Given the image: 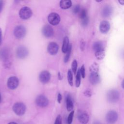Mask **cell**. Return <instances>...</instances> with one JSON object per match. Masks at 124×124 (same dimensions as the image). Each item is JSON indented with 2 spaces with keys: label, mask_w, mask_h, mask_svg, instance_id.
<instances>
[{
  "label": "cell",
  "mask_w": 124,
  "mask_h": 124,
  "mask_svg": "<svg viewBox=\"0 0 124 124\" xmlns=\"http://www.w3.org/2000/svg\"><path fill=\"white\" fill-rule=\"evenodd\" d=\"M95 56L97 59L98 60H102L105 57V51L104 50H100L99 51H97L95 52Z\"/></svg>",
  "instance_id": "cell-23"
},
{
  "label": "cell",
  "mask_w": 124,
  "mask_h": 124,
  "mask_svg": "<svg viewBox=\"0 0 124 124\" xmlns=\"http://www.w3.org/2000/svg\"><path fill=\"white\" fill-rule=\"evenodd\" d=\"M54 124H62V117L60 115H58L57 116Z\"/></svg>",
  "instance_id": "cell-33"
},
{
  "label": "cell",
  "mask_w": 124,
  "mask_h": 124,
  "mask_svg": "<svg viewBox=\"0 0 124 124\" xmlns=\"http://www.w3.org/2000/svg\"><path fill=\"white\" fill-rule=\"evenodd\" d=\"M112 12V8L109 5L105 6L102 11V15L104 17H108L109 16Z\"/></svg>",
  "instance_id": "cell-18"
},
{
  "label": "cell",
  "mask_w": 124,
  "mask_h": 124,
  "mask_svg": "<svg viewBox=\"0 0 124 124\" xmlns=\"http://www.w3.org/2000/svg\"><path fill=\"white\" fill-rule=\"evenodd\" d=\"M58 79L59 80H62V76L61 75V73L59 72H58Z\"/></svg>",
  "instance_id": "cell-39"
},
{
  "label": "cell",
  "mask_w": 124,
  "mask_h": 124,
  "mask_svg": "<svg viewBox=\"0 0 124 124\" xmlns=\"http://www.w3.org/2000/svg\"><path fill=\"white\" fill-rule=\"evenodd\" d=\"M93 124H101L99 122H94Z\"/></svg>",
  "instance_id": "cell-43"
},
{
  "label": "cell",
  "mask_w": 124,
  "mask_h": 124,
  "mask_svg": "<svg viewBox=\"0 0 124 124\" xmlns=\"http://www.w3.org/2000/svg\"><path fill=\"white\" fill-rule=\"evenodd\" d=\"M80 12V6L79 5H75L73 8V12L74 14H76Z\"/></svg>",
  "instance_id": "cell-31"
},
{
  "label": "cell",
  "mask_w": 124,
  "mask_h": 124,
  "mask_svg": "<svg viewBox=\"0 0 124 124\" xmlns=\"http://www.w3.org/2000/svg\"><path fill=\"white\" fill-rule=\"evenodd\" d=\"M26 34V29L23 25H18L14 30V35L17 39L23 38Z\"/></svg>",
  "instance_id": "cell-4"
},
{
  "label": "cell",
  "mask_w": 124,
  "mask_h": 124,
  "mask_svg": "<svg viewBox=\"0 0 124 124\" xmlns=\"http://www.w3.org/2000/svg\"><path fill=\"white\" fill-rule=\"evenodd\" d=\"M89 23V18L87 16L85 18L81 19V24L83 26H86Z\"/></svg>",
  "instance_id": "cell-32"
},
{
  "label": "cell",
  "mask_w": 124,
  "mask_h": 124,
  "mask_svg": "<svg viewBox=\"0 0 124 124\" xmlns=\"http://www.w3.org/2000/svg\"><path fill=\"white\" fill-rule=\"evenodd\" d=\"M48 103L49 101L47 97L43 94L38 95L35 99V103L39 107H46L48 105Z\"/></svg>",
  "instance_id": "cell-9"
},
{
  "label": "cell",
  "mask_w": 124,
  "mask_h": 124,
  "mask_svg": "<svg viewBox=\"0 0 124 124\" xmlns=\"http://www.w3.org/2000/svg\"><path fill=\"white\" fill-rule=\"evenodd\" d=\"M84 46H85V42L82 40L81 42V43H80V48L83 51L84 49Z\"/></svg>",
  "instance_id": "cell-35"
},
{
  "label": "cell",
  "mask_w": 124,
  "mask_h": 124,
  "mask_svg": "<svg viewBox=\"0 0 124 124\" xmlns=\"http://www.w3.org/2000/svg\"><path fill=\"white\" fill-rule=\"evenodd\" d=\"M66 109L67 111H72L74 108V104H73V102L71 96L69 94H67L66 97Z\"/></svg>",
  "instance_id": "cell-17"
},
{
  "label": "cell",
  "mask_w": 124,
  "mask_h": 124,
  "mask_svg": "<svg viewBox=\"0 0 124 124\" xmlns=\"http://www.w3.org/2000/svg\"><path fill=\"white\" fill-rule=\"evenodd\" d=\"M13 110L18 116H22L26 112V107L25 105L22 102H16L13 106Z\"/></svg>",
  "instance_id": "cell-2"
},
{
  "label": "cell",
  "mask_w": 124,
  "mask_h": 124,
  "mask_svg": "<svg viewBox=\"0 0 124 124\" xmlns=\"http://www.w3.org/2000/svg\"><path fill=\"white\" fill-rule=\"evenodd\" d=\"M0 59L5 68H9L11 64V53L7 47L2 48L0 51Z\"/></svg>",
  "instance_id": "cell-1"
},
{
  "label": "cell",
  "mask_w": 124,
  "mask_h": 124,
  "mask_svg": "<svg viewBox=\"0 0 124 124\" xmlns=\"http://www.w3.org/2000/svg\"><path fill=\"white\" fill-rule=\"evenodd\" d=\"M1 95H0V103L1 102Z\"/></svg>",
  "instance_id": "cell-44"
},
{
  "label": "cell",
  "mask_w": 124,
  "mask_h": 124,
  "mask_svg": "<svg viewBox=\"0 0 124 124\" xmlns=\"http://www.w3.org/2000/svg\"><path fill=\"white\" fill-rule=\"evenodd\" d=\"M110 29V24L109 22L106 20L102 21L99 25V30L101 32L105 34L108 32Z\"/></svg>",
  "instance_id": "cell-16"
},
{
  "label": "cell",
  "mask_w": 124,
  "mask_h": 124,
  "mask_svg": "<svg viewBox=\"0 0 124 124\" xmlns=\"http://www.w3.org/2000/svg\"><path fill=\"white\" fill-rule=\"evenodd\" d=\"M8 124H17L14 122H10L9 123H8Z\"/></svg>",
  "instance_id": "cell-42"
},
{
  "label": "cell",
  "mask_w": 124,
  "mask_h": 124,
  "mask_svg": "<svg viewBox=\"0 0 124 124\" xmlns=\"http://www.w3.org/2000/svg\"><path fill=\"white\" fill-rule=\"evenodd\" d=\"M3 6V1L2 0H0V13L1 12Z\"/></svg>",
  "instance_id": "cell-37"
},
{
  "label": "cell",
  "mask_w": 124,
  "mask_h": 124,
  "mask_svg": "<svg viewBox=\"0 0 124 124\" xmlns=\"http://www.w3.org/2000/svg\"><path fill=\"white\" fill-rule=\"evenodd\" d=\"M69 38L67 36H65L64 37L62 42V52L64 53H66L69 47Z\"/></svg>",
  "instance_id": "cell-20"
},
{
  "label": "cell",
  "mask_w": 124,
  "mask_h": 124,
  "mask_svg": "<svg viewBox=\"0 0 124 124\" xmlns=\"http://www.w3.org/2000/svg\"><path fill=\"white\" fill-rule=\"evenodd\" d=\"M19 85V79L16 76H11L9 77L7 81V86L8 88L12 90L16 89Z\"/></svg>",
  "instance_id": "cell-8"
},
{
  "label": "cell",
  "mask_w": 124,
  "mask_h": 124,
  "mask_svg": "<svg viewBox=\"0 0 124 124\" xmlns=\"http://www.w3.org/2000/svg\"><path fill=\"white\" fill-rule=\"evenodd\" d=\"M96 1H97V2H101V1H102V0H96Z\"/></svg>",
  "instance_id": "cell-45"
},
{
  "label": "cell",
  "mask_w": 124,
  "mask_h": 124,
  "mask_svg": "<svg viewBox=\"0 0 124 124\" xmlns=\"http://www.w3.org/2000/svg\"><path fill=\"white\" fill-rule=\"evenodd\" d=\"M50 78L51 74L48 71L46 70H44L42 71L39 74V80L41 83L43 84H46L48 82L50 79Z\"/></svg>",
  "instance_id": "cell-11"
},
{
  "label": "cell",
  "mask_w": 124,
  "mask_h": 124,
  "mask_svg": "<svg viewBox=\"0 0 124 124\" xmlns=\"http://www.w3.org/2000/svg\"><path fill=\"white\" fill-rule=\"evenodd\" d=\"M87 16V15L86 10L84 9H82L80 11V13H79V17H80L81 20L85 18Z\"/></svg>",
  "instance_id": "cell-29"
},
{
  "label": "cell",
  "mask_w": 124,
  "mask_h": 124,
  "mask_svg": "<svg viewBox=\"0 0 124 124\" xmlns=\"http://www.w3.org/2000/svg\"><path fill=\"white\" fill-rule=\"evenodd\" d=\"M106 119L108 123L113 124L115 123L118 119V114L116 111L110 110L106 114Z\"/></svg>",
  "instance_id": "cell-10"
},
{
  "label": "cell",
  "mask_w": 124,
  "mask_h": 124,
  "mask_svg": "<svg viewBox=\"0 0 124 124\" xmlns=\"http://www.w3.org/2000/svg\"><path fill=\"white\" fill-rule=\"evenodd\" d=\"M67 80L69 85L71 86H72L73 85V74L71 70H69L67 72Z\"/></svg>",
  "instance_id": "cell-24"
},
{
  "label": "cell",
  "mask_w": 124,
  "mask_h": 124,
  "mask_svg": "<svg viewBox=\"0 0 124 124\" xmlns=\"http://www.w3.org/2000/svg\"><path fill=\"white\" fill-rule=\"evenodd\" d=\"M42 32L44 36L47 38L52 37L54 34V30L49 25H45L42 29Z\"/></svg>",
  "instance_id": "cell-13"
},
{
  "label": "cell",
  "mask_w": 124,
  "mask_h": 124,
  "mask_svg": "<svg viewBox=\"0 0 124 124\" xmlns=\"http://www.w3.org/2000/svg\"><path fill=\"white\" fill-rule=\"evenodd\" d=\"M2 42V31L1 29L0 28V46Z\"/></svg>",
  "instance_id": "cell-38"
},
{
  "label": "cell",
  "mask_w": 124,
  "mask_h": 124,
  "mask_svg": "<svg viewBox=\"0 0 124 124\" xmlns=\"http://www.w3.org/2000/svg\"><path fill=\"white\" fill-rule=\"evenodd\" d=\"M74 111L72 110L70 114H69L68 117H67V123L68 124H71L73 121V116H74Z\"/></svg>",
  "instance_id": "cell-28"
},
{
  "label": "cell",
  "mask_w": 124,
  "mask_h": 124,
  "mask_svg": "<svg viewBox=\"0 0 124 124\" xmlns=\"http://www.w3.org/2000/svg\"><path fill=\"white\" fill-rule=\"evenodd\" d=\"M47 20L50 24L53 26H56L60 23L61 17L59 14L53 12L48 15L47 16Z\"/></svg>",
  "instance_id": "cell-7"
},
{
  "label": "cell",
  "mask_w": 124,
  "mask_h": 124,
  "mask_svg": "<svg viewBox=\"0 0 124 124\" xmlns=\"http://www.w3.org/2000/svg\"><path fill=\"white\" fill-rule=\"evenodd\" d=\"M84 94H85V95H86V96L90 97V96H91V93L90 91L87 90V91H86L84 92Z\"/></svg>",
  "instance_id": "cell-36"
},
{
  "label": "cell",
  "mask_w": 124,
  "mask_h": 124,
  "mask_svg": "<svg viewBox=\"0 0 124 124\" xmlns=\"http://www.w3.org/2000/svg\"><path fill=\"white\" fill-rule=\"evenodd\" d=\"M47 50L50 55H55L58 52L59 46L56 42H50L47 46Z\"/></svg>",
  "instance_id": "cell-14"
},
{
  "label": "cell",
  "mask_w": 124,
  "mask_h": 124,
  "mask_svg": "<svg viewBox=\"0 0 124 124\" xmlns=\"http://www.w3.org/2000/svg\"><path fill=\"white\" fill-rule=\"evenodd\" d=\"M89 80L93 85H96L100 82V77L97 72H93L90 75Z\"/></svg>",
  "instance_id": "cell-15"
},
{
  "label": "cell",
  "mask_w": 124,
  "mask_h": 124,
  "mask_svg": "<svg viewBox=\"0 0 124 124\" xmlns=\"http://www.w3.org/2000/svg\"><path fill=\"white\" fill-rule=\"evenodd\" d=\"M122 88L124 89V79L122 81Z\"/></svg>",
  "instance_id": "cell-41"
},
{
  "label": "cell",
  "mask_w": 124,
  "mask_h": 124,
  "mask_svg": "<svg viewBox=\"0 0 124 124\" xmlns=\"http://www.w3.org/2000/svg\"><path fill=\"white\" fill-rule=\"evenodd\" d=\"M90 70L91 73L93 72H97L98 70V65L96 63H93L90 67Z\"/></svg>",
  "instance_id": "cell-26"
},
{
  "label": "cell",
  "mask_w": 124,
  "mask_h": 124,
  "mask_svg": "<svg viewBox=\"0 0 124 124\" xmlns=\"http://www.w3.org/2000/svg\"><path fill=\"white\" fill-rule=\"evenodd\" d=\"M71 49H72V46L71 45H70L69 46V47L67 51V52L66 53V55L64 58V62L65 63H66L68 61H69V59L70 58V54H71Z\"/></svg>",
  "instance_id": "cell-25"
},
{
  "label": "cell",
  "mask_w": 124,
  "mask_h": 124,
  "mask_svg": "<svg viewBox=\"0 0 124 124\" xmlns=\"http://www.w3.org/2000/svg\"><path fill=\"white\" fill-rule=\"evenodd\" d=\"M72 1L70 0H62L60 2V7L62 9H67L72 6Z\"/></svg>",
  "instance_id": "cell-19"
},
{
  "label": "cell",
  "mask_w": 124,
  "mask_h": 124,
  "mask_svg": "<svg viewBox=\"0 0 124 124\" xmlns=\"http://www.w3.org/2000/svg\"><path fill=\"white\" fill-rule=\"evenodd\" d=\"M81 74L80 72V69H78L77 75H76V86L77 87H78L80 84L81 81Z\"/></svg>",
  "instance_id": "cell-22"
},
{
  "label": "cell",
  "mask_w": 124,
  "mask_h": 124,
  "mask_svg": "<svg viewBox=\"0 0 124 124\" xmlns=\"http://www.w3.org/2000/svg\"><path fill=\"white\" fill-rule=\"evenodd\" d=\"M32 15L31 9L28 6L22 7L19 11V16L22 20H27L29 19Z\"/></svg>",
  "instance_id": "cell-3"
},
{
  "label": "cell",
  "mask_w": 124,
  "mask_h": 124,
  "mask_svg": "<svg viewBox=\"0 0 124 124\" xmlns=\"http://www.w3.org/2000/svg\"><path fill=\"white\" fill-rule=\"evenodd\" d=\"M118 2L120 4L124 5V0H119Z\"/></svg>",
  "instance_id": "cell-40"
},
{
  "label": "cell",
  "mask_w": 124,
  "mask_h": 124,
  "mask_svg": "<svg viewBox=\"0 0 124 124\" xmlns=\"http://www.w3.org/2000/svg\"><path fill=\"white\" fill-rule=\"evenodd\" d=\"M93 49L94 50L95 52L100 51V50H104L103 44L100 41H97L94 42L93 44Z\"/></svg>",
  "instance_id": "cell-21"
},
{
  "label": "cell",
  "mask_w": 124,
  "mask_h": 124,
  "mask_svg": "<svg viewBox=\"0 0 124 124\" xmlns=\"http://www.w3.org/2000/svg\"><path fill=\"white\" fill-rule=\"evenodd\" d=\"M62 100V95L61 93H59L57 96V101L59 103H61Z\"/></svg>",
  "instance_id": "cell-34"
},
{
  "label": "cell",
  "mask_w": 124,
  "mask_h": 124,
  "mask_svg": "<svg viewBox=\"0 0 124 124\" xmlns=\"http://www.w3.org/2000/svg\"><path fill=\"white\" fill-rule=\"evenodd\" d=\"M78 119L82 124H87L89 120V116L85 111L79 110L78 113Z\"/></svg>",
  "instance_id": "cell-12"
},
{
  "label": "cell",
  "mask_w": 124,
  "mask_h": 124,
  "mask_svg": "<svg viewBox=\"0 0 124 124\" xmlns=\"http://www.w3.org/2000/svg\"><path fill=\"white\" fill-rule=\"evenodd\" d=\"M108 100L111 103L116 102L120 98L119 92L115 89H112L108 91L107 93Z\"/></svg>",
  "instance_id": "cell-5"
},
{
  "label": "cell",
  "mask_w": 124,
  "mask_h": 124,
  "mask_svg": "<svg viewBox=\"0 0 124 124\" xmlns=\"http://www.w3.org/2000/svg\"><path fill=\"white\" fill-rule=\"evenodd\" d=\"M80 74H81V76L82 77V78H85V67L84 64H83L80 69Z\"/></svg>",
  "instance_id": "cell-30"
},
{
  "label": "cell",
  "mask_w": 124,
  "mask_h": 124,
  "mask_svg": "<svg viewBox=\"0 0 124 124\" xmlns=\"http://www.w3.org/2000/svg\"><path fill=\"white\" fill-rule=\"evenodd\" d=\"M77 67H78V63L76 60H74L71 64V68L74 74H76L77 71Z\"/></svg>",
  "instance_id": "cell-27"
},
{
  "label": "cell",
  "mask_w": 124,
  "mask_h": 124,
  "mask_svg": "<svg viewBox=\"0 0 124 124\" xmlns=\"http://www.w3.org/2000/svg\"><path fill=\"white\" fill-rule=\"evenodd\" d=\"M29 55V50L28 48L24 46H19L16 50V57L20 59H23L26 58Z\"/></svg>",
  "instance_id": "cell-6"
}]
</instances>
